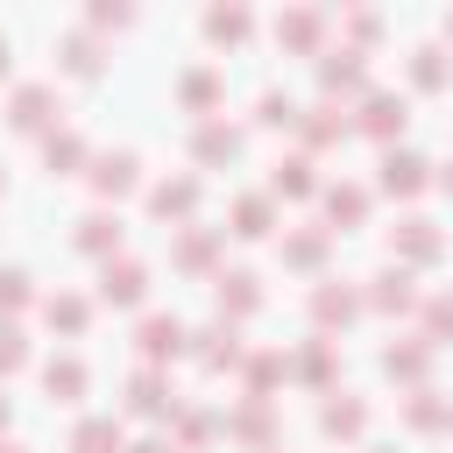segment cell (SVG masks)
<instances>
[{"label": "cell", "instance_id": "d6a6232c", "mask_svg": "<svg viewBox=\"0 0 453 453\" xmlns=\"http://www.w3.org/2000/svg\"><path fill=\"white\" fill-rule=\"evenodd\" d=\"M21 361H28V347H21V333H14V326H0V375H14Z\"/></svg>", "mask_w": 453, "mask_h": 453}, {"label": "cell", "instance_id": "8d00e7d4", "mask_svg": "<svg viewBox=\"0 0 453 453\" xmlns=\"http://www.w3.org/2000/svg\"><path fill=\"white\" fill-rule=\"evenodd\" d=\"M127 21H134L127 7H92V28H127Z\"/></svg>", "mask_w": 453, "mask_h": 453}, {"label": "cell", "instance_id": "4316f807", "mask_svg": "<svg viewBox=\"0 0 453 453\" xmlns=\"http://www.w3.org/2000/svg\"><path fill=\"white\" fill-rule=\"evenodd\" d=\"M396 241H403V255H418V262H425V255H439V234H432L425 219H403V234H396Z\"/></svg>", "mask_w": 453, "mask_h": 453}, {"label": "cell", "instance_id": "1f68e13d", "mask_svg": "<svg viewBox=\"0 0 453 453\" xmlns=\"http://www.w3.org/2000/svg\"><path fill=\"white\" fill-rule=\"evenodd\" d=\"M14 304H28V276L21 269H0V311H14Z\"/></svg>", "mask_w": 453, "mask_h": 453}, {"label": "cell", "instance_id": "f6af8a7d", "mask_svg": "<svg viewBox=\"0 0 453 453\" xmlns=\"http://www.w3.org/2000/svg\"><path fill=\"white\" fill-rule=\"evenodd\" d=\"M0 191H7V177H0Z\"/></svg>", "mask_w": 453, "mask_h": 453}, {"label": "cell", "instance_id": "ffe728a7", "mask_svg": "<svg viewBox=\"0 0 453 453\" xmlns=\"http://www.w3.org/2000/svg\"><path fill=\"white\" fill-rule=\"evenodd\" d=\"M326 212H333V219H361V212H368V191H361V184H340V191H326Z\"/></svg>", "mask_w": 453, "mask_h": 453}, {"label": "cell", "instance_id": "7a4b0ae2", "mask_svg": "<svg viewBox=\"0 0 453 453\" xmlns=\"http://www.w3.org/2000/svg\"><path fill=\"white\" fill-rule=\"evenodd\" d=\"M319 85L326 92H354L361 85V50H326L319 57Z\"/></svg>", "mask_w": 453, "mask_h": 453}, {"label": "cell", "instance_id": "4fadbf2b", "mask_svg": "<svg viewBox=\"0 0 453 453\" xmlns=\"http://www.w3.org/2000/svg\"><path fill=\"white\" fill-rule=\"evenodd\" d=\"M297 127H304V142H311V149H333V142L347 134V120H340L333 106H311V120H297Z\"/></svg>", "mask_w": 453, "mask_h": 453}, {"label": "cell", "instance_id": "f1b7e54d", "mask_svg": "<svg viewBox=\"0 0 453 453\" xmlns=\"http://www.w3.org/2000/svg\"><path fill=\"white\" fill-rule=\"evenodd\" d=\"M319 425H326L333 439H340V432L354 439V432H361V403H326V418H319Z\"/></svg>", "mask_w": 453, "mask_h": 453}, {"label": "cell", "instance_id": "9c48e42d", "mask_svg": "<svg viewBox=\"0 0 453 453\" xmlns=\"http://www.w3.org/2000/svg\"><path fill=\"white\" fill-rule=\"evenodd\" d=\"M71 453H120V425L113 418H85L71 432Z\"/></svg>", "mask_w": 453, "mask_h": 453}, {"label": "cell", "instance_id": "52a82bcc", "mask_svg": "<svg viewBox=\"0 0 453 453\" xmlns=\"http://www.w3.org/2000/svg\"><path fill=\"white\" fill-rule=\"evenodd\" d=\"M92 184H99L106 198H113V191H127V184H134V156H127V149H113V156H92Z\"/></svg>", "mask_w": 453, "mask_h": 453}, {"label": "cell", "instance_id": "e575fe53", "mask_svg": "<svg viewBox=\"0 0 453 453\" xmlns=\"http://www.w3.org/2000/svg\"><path fill=\"white\" fill-rule=\"evenodd\" d=\"M382 368H389V375H418V368H425V354H418V347H389V354H382Z\"/></svg>", "mask_w": 453, "mask_h": 453}, {"label": "cell", "instance_id": "484cf974", "mask_svg": "<svg viewBox=\"0 0 453 453\" xmlns=\"http://www.w3.org/2000/svg\"><path fill=\"white\" fill-rule=\"evenodd\" d=\"M269 191H311V163H304V156H290V163H276V177H269Z\"/></svg>", "mask_w": 453, "mask_h": 453}, {"label": "cell", "instance_id": "f546056e", "mask_svg": "<svg viewBox=\"0 0 453 453\" xmlns=\"http://www.w3.org/2000/svg\"><path fill=\"white\" fill-rule=\"evenodd\" d=\"M177 262H184V269H205V262H212V234H184V241H177Z\"/></svg>", "mask_w": 453, "mask_h": 453}, {"label": "cell", "instance_id": "e0dca14e", "mask_svg": "<svg viewBox=\"0 0 453 453\" xmlns=\"http://www.w3.org/2000/svg\"><path fill=\"white\" fill-rule=\"evenodd\" d=\"M205 35H212V42H241V35H248V14H241V7H212V14H205Z\"/></svg>", "mask_w": 453, "mask_h": 453}, {"label": "cell", "instance_id": "3957f363", "mask_svg": "<svg viewBox=\"0 0 453 453\" xmlns=\"http://www.w3.org/2000/svg\"><path fill=\"white\" fill-rule=\"evenodd\" d=\"M50 106H57V92H50V85H21V92H14V127H21V134L50 127Z\"/></svg>", "mask_w": 453, "mask_h": 453}, {"label": "cell", "instance_id": "8992f818", "mask_svg": "<svg viewBox=\"0 0 453 453\" xmlns=\"http://www.w3.org/2000/svg\"><path fill=\"white\" fill-rule=\"evenodd\" d=\"M71 241H78L85 255H106V248H120V219H113V212H85Z\"/></svg>", "mask_w": 453, "mask_h": 453}, {"label": "cell", "instance_id": "5b68a950", "mask_svg": "<svg viewBox=\"0 0 453 453\" xmlns=\"http://www.w3.org/2000/svg\"><path fill=\"white\" fill-rule=\"evenodd\" d=\"M234 149H241V127H226V120H205V127H198V142H191V156H198V163H226Z\"/></svg>", "mask_w": 453, "mask_h": 453}, {"label": "cell", "instance_id": "d4e9b609", "mask_svg": "<svg viewBox=\"0 0 453 453\" xmlns=\"http://www.w3.org/2000/svg\"><path fill=\"white\" fill-rule=\"evenodd\" d=\"M411 78H418V92H439V85H446V57H439V50H418Z\"/></svg>", "mask_w": 453, "mask_h": 453}, {"label": "cell", "instance_id": "83f0119b", "mask_svg": "<svg viewBox=\"0 0 453 453\" xmlns=\"http://www.w3.org/2000/svg\"><path fill=\"white\" fill-rule=\"evenodd\" d=\"M234 354H241V347H234V326H212V333H205V368H226Z\"/></svg>", "mask_w": 453, "mask_h": 453}, {"label": "cell", "instance_id": "4dcf8cb0", "mask_svg": "<svg viewBox=\"0 0 453 453\" xmlns=\"http://www.w3.org/2000/svg\"><path fill=\"white\" fill-rule=\"evenodd\" d=\"M283 255H290V262H297V269H311V262H319V255H326V234H297V241H290V248H283Z\"/></svg>", "mask_w": 453, "mask_h": 453}, {"label": "cell", "instance_id": "7c38bea8", "mask_svg": "<svg viewBox=\"0 0 453 453\" xmlns=\"http://www.w3.org/2000/svg\"><path fill=\"white\" fill-rule=\"evenodd\" d=\"M42 382H50V396H64V403H71V396H85V361H71V354H64V361H50V368H42Z\"/></svg>", "mask_w": 453, "mask_h": 453}, {"label": "cell", "instance_id": "5bb4252c", "mask_svg": "<svg viewBox=\"0 0 453 453\" xmlns=\"http://www.w3.org/2000/svg\"><path fill=\"white\" fill-rule=\"evenodd\" d=\"M319 28H326L319 14H283V21H276V42H290V50H311V42H319Z\"/></svg>", "mask_w": 453, "mask_h": 453}, {"label": "cell", "instance_id": "ac0fdd59", "mask_svg": "<svg viewBox=\"0 0 453 453\" xmlns=\"http://www.w3.org/2000/svg\"><path fill=\"white\" fill-rule=\"evenodd\" d=\"M226 304H234V311H255V304H262L255 276H219V311H226Z\"/></svg>", "mask_w": 453, "mask_h": 453}, {"label": "cell", "instance_id": "7402d4cb", "mask_svg": "<svg viewBox=\"0 0 453 453\" xmlns=\"http://www.w3.org/2000/svg\"><path fill=\"white\" fill-rule=\"evenodd\" d=\"M311 319H319V326L354 319V290H319V297H311Z\"/></svg>", "mask_w": 453, "mask_h": 453}, {"label": "cell", "instance_id": "277c9868", "mask_svg": "<svg viewBox=\"0 0 453 453\" xmlns=\"http://www.w3.org/2000/svg\"><path fill=\"white\" fill-rule=\"evenodd\" d=\"M403 120H411V106H403V99L368 92V106H361V127H368V134H403Z\"/></svg>", "mask_w": 453, "mask_h": 453}, {"label": "cell", "instance_id": "6da1fadb", "mask_svg": "<svg viewBox=\"0 0 453 453\" xmlns=\"http://www.w3.org/2000/svg\"><path fill=\"white\" fill-rule=\"evenodd\" d=\"M142 290H149V269H142V262H106V269H99V297H106V304H134Z\"/></svg>", "mask_w": 453, "mask_h": 453}, {"label": "cell", "instance_id": "836d02e7", "mask_svg": "<svg viewBox=\"0 0 453 453\" xmlns=\"http://www.w3.org/2000/svg\"><path fill=\"white\" fill-rule=\"evenodd\" d=\"M212 92H219V78H212V71H191V78H184V106H205Z\"/></svg>", "mask_w": 453, "mask_h": 453}, {"label": "cell", "instance_id": "ab89813d", "mask_svg": "<svg viewBox=\"0 0 453 453\" xmlns=\"http://www.w3.org/2000/svg\"><path fill=\"white\" fill-rule=\"evenodd\" d=\"M0 78H7V42H0Z\"/></svg>", "mask_w": 453, "mask_h": 453}, {"label": "cell", "instance_id": "d590c367", "mask_svg": "<svg viewBox=\"0 0 453 453\" xmlns=\"http://www.w3.org/2000/svg\"><path fill=\"white\" fill-rule=\"evenodd\" d=\"M134 411H163V382L156 375H134V396H127Z\"/></svg>", "mask_w": 453, "mask_h": 453}, {"label": "cell", "instance_id": "7bdbcfd3", "mask_svg": "<svg viewBox=\"0 0 453 453\" xmlns=\"http://www.w3.org/2000/svg\"><path fill=\"white\" fill-rule=\"evenodd\" d=\"M446 35H453V14H446Z\"/></svg>", "mask_w": 453, "mask_h": 453}, {"label": "cell", "instance_id": "2e32d148", "mask_svg": "<svg viewBox=\"0 0 453 453\" xmlns=\"http://www.w3.org/2000/svg\"><path fill=\"white\" fill-rule=\"evenodd\" d=\"M42 156H50V177H71V163H85V142L78 134H50Z\"/></svg>", "mask_w": 453, "mask_h": 453}, {"label": "cell", "instance_id": "d6986e66", "mask_svg": "<svg viewBox=\"0 0 453 453\" xmlns=\"http://www.w3.org/2000/svg\"><path fill=\"white\" fill-rule=\"evenodd\" d=\"M375 304H382V311H411V304H418L411 276H375Z\"/></svg>", "mask_w": 453, "mask_h": 453}, {"label": "cell", "instance_id": "9a60e30c", "mask_svg": "<svg viewBox=\"0 0 453 453\" xmlns=\"http://www.w3.org/2000/svg\"><path fill=\"white\" fill-rule=\"evenodd\" d=\"M255 120H262V127H297L304 113H297V99H283V92H262V99H255Z\"/></svg>", "mask_w": 453, "mask_h": 453}, {"label": "cell", "instance_id": "30bf717a", "mask_svg": "<svg viewBox=\"0 0 453 453\" xmlns=\"http://www.w3.org/2000/svg\"><path fill=\"white\" fill-rule=\"evenodd\" d=\"M418 184H425V163H418V156H396V149H389V156H382V191H403V198H411Z\"/></svg>", "mask_w": 453, "mask_h": 453}, {"label": "cell", "instance_id": "44dd1931", "mask_svg": "<svg viewBox=\"0 0 453 453\" xmlns=\"http://www.w3.org/2000/svg\"><path fill=\"white\" fill-rule=\"evenodd\" d=\"M234 234H248V241L269 234V198H241V205H234Z\"/></svg>", "mask_w": 453, "mask_h": 453}, {"label": "cell", "instance_id": "60d3db41", "mask_svg": "<svg viewBox=\"0 0 453 453\" xmlns=\"http://www.w3.org/2000/svg\"><path fill=\"white\" fill-rule=\"evenodd\" d=\"M439 184H446V191H453V170H446V177H439Z\"/></svg>", "mask_w": 453, "mask_h": 453}, {"label": "cell", "instance_id": "603a6c76", "mask_svg": "<svg viewBox=\"0 0 453 453\" xmlns=\"http://www.w3.org/2000/svg\"><path fill=\"white\" fill-rule=\"evenodd\" d=\"M85 319H92V304H85V297H50V326H64V333H85Z\"/></svg>", "mask_w": 453, "mask_h": 453}, {"label": "cell", "instance_id": "8fae6325", "mask_svg": "<svg viewBox=\"0 0 453 453\" xmlns=\"http://www.w3.org/2000/svg\"><path fill=\"white\" fill-rule=\"evenodd\" d=\"M184 347V326L177 319H142V354L149 361H163V354H177Z\"/></svg>", "mask_w": 453, "mask_h": 453}, {"label": "cell", "instance_id": "ba28073f", "mask_svg": "<svg viewBox=\"0 0 453 453\" xmlns=\"http://www.w3.org/2000/svg\"><path fill=\"white\" fill-rule=\"evenodd\" d=\"M149 205H156L163 219H184V212L198 205V184H191V177H170V184H156V191H149Z\"/></svg>", "mask_w": 453, "mask_h": 453}, {"label": "cell", "instance_id": "cb8c5ba5", "mask_svg": "<svg viewBox=\"0 0 453 453\" xmlns=\"http://www.w3.org/2000/svg\"><path fill=\"white\" fill-rule=\"evenodd\" d=\"M64 64H71L78 78H92V71H99V50H92V35H64Z\"/></svg>", "mask_w": 453, "mask_h": 453}, {"label": "cell", "instance_id": "74e56055", "mask_svg": "<svg viewBox=\"0 0 453 453\" xmlns=\"http://www.w3.org/2000/svg\"><path fill=\"white\" fill-rule=\"evenodd\" d=\"M432 326H439V333H453V297H439V304H432Z\"/></svg>", "mask_w": 453, "mask_h": 453}, {"label": "cell", "instance_id": "f35d334b", "mask_svg": "<svg viewBox=\"0 0 453 453\" xmlns=\"http://www.w3.org/2000/svg\"><path fill=\"white\" fill-rule=\"evenodd\" d=\"M134 453H170V446H134Z\"/></svg>", "mask_w": 453, "mask_h": 453}, {"label": "cell", "instance_id": "ee69618b", "mask_svg": "<svg viewBox=\"0 0 453 453\" xmlns=\"http://www.w3.org/2000/svg\"><path fill=\"white\" fill-rule=\"evenodd\" d=\"M0 453H21V446H0Z\"/></svg>", "mask_w": 453, "mask_h": 453}, {"label": "cell", "instance_id": "b9f144b4", "mask_svg": "<svg viewBox=\"0 0 453 453\" xmlns=\"http://www.w3.org/2000/svg\"><path fill=\"white\" fill-rule=\"evenodd\" d=\"M0 425H7V396H0Z\"/></svg>", "mask_w": 453, "mask_h": 453}]
</instances>
